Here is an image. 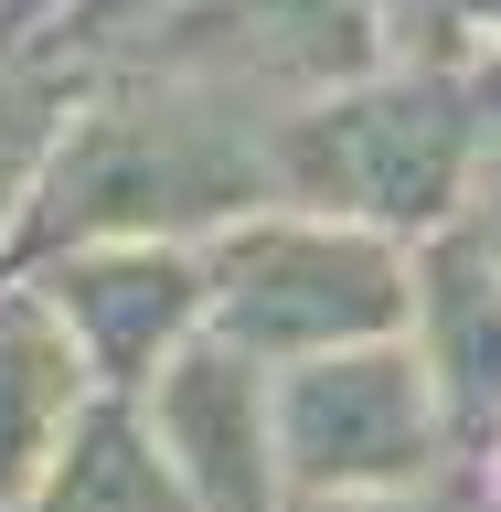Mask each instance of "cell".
Wrapping results in <instances>:
<instances>
[{
	"label": "cell",
	"mask_w": 501,
	"mask_h": 512,
	"mask_svg": "<svg viewBox=\"0 0 501 512\" xmlns=\"http://www.w3.org/2000/svg\"><path fill=\"white\" fill-rule=\"evenodd\" d=\"M43 288L96 395L139 406L192 342H203V246H75L43 267H11Z\"/></svg>",
	"instance_id": "cell-6"
},
{
	"label": "cell",
	"mask_w": 501,
	"mask_h": 512,
	"mask_svg": "<svg viewBox=\"0 0 501 512\" xmlns=\"http://www.w3.org/2000/svg\"><path fill=\"white\" fill-rule=\"evenodd\" d=\"M75 96H86V64L64 43H0V267L22 246V214L43 192V160H54Z\"/></svg>",
	"instance_id": "cell-11"
},
{
	"label": "cell",
	"mask_w": 501,
	"mask_h": 512,
	"mask_svg": "<svg viewBox=\"0 0 501 512\" xmlns=\"http://www.w3.org/2000/svg\"><path fill=\"white\" fill-rule=\"evenodd\" d=\"M96 406L86 363L64 342V320L43 310V288L0 267V512L32 502V480L54 470L64 427Z\"/></svg>",
	"instance_id": "cell-9"
},
{
	"label": "cell",
	"mask_w": 501,
	"mask_h": 512,
	"mask_svg": "<svg viewBox=\"0 0 501 512\" xmlns=\"http://www.w3.org/2000/svg\"><path fill=\"white\" fill-rule=\"evenodd\" d=\"M491 171H501L491 86H480V64L438 54V43H395L374 75H352L267 128V203L384 235L406 256L459 235Z\"/></svg>",
	"instance_id": "cell-2"
},
{
	"label": "cell",
	"mask_w": 501,
	"mask_h": 512,
	"mask_svg": "<svg viewBox=\"0 0 501 512\" xmlns=\"http://www.w3.org/2000/svg\"><path fill=\"white\" fill-rule=\"evenodd\" d=\"M384 54H395V0H171L107 64H150V75L214 86L278 128L288 107L374 75Z\"/></svg>",
	"instance_id": "cell-5"
},
{
	"label": "cell",
	"mask_w": 501,
	"mask_h": 512,
	"mask_svg": "<svg viewBox=\"0 0 501 512\" xmlns=\"http://www.w3.org/2000/svg\"><path fill=\"white\" fill-rule=\"evenodd\" d=\"M22 512H182V491H171V459H160L150 416L118 406V395H96V406L64 427L54 470L32 480Z\"/></svg>",
	"instance_id": "cell-10"
},
{
	"label": "cell",
	"mask_w": 501,
	"mask_h": 512,
	"mask_svg": "<svg viewBox=\"0 0 501 512\" xmlns=\"http://www.w3.org/2000/svg\"><path fill=\"white\" fill-rule=\"evenodd\" d=\"M182 512H288V470H278V374L224 352L214 331L139 395Z\"/></svg>",
	"instance_id": "cell-7"
},
{
	"label": "cell",
	"mask_w": 501,
	"mask_h": 512,
	"mask_svg": "<svg viewBox=\"0 0 501 512\" xmlns=\"http://www.w3.org/2000/svg\"><path fill=\"white\" fill-rule=\"evenodd\" d=\"M480 491H491V502H501V448H491V459H480Z\"/></svg>",
	"instance_id": "cell-15"
},
{
	"label": "cell",
	"mask_w": 501,
	"mask_h": 512,
	"mask_svg": "<svg viewBox=\"0 0 501 512\" xmlns=\"http://www.w3.org/2000/svg\"><path fill=\"white\" fill-rule=\"evenodd\" d=\"M416 363L438 384V416H448V459L480 470L501 448V256L480 246L470 224L416 246V320H406Z\"/></svg>",
	"instance_id": "cell-8"
},
{
	"label": "cell",
	"mask_w": 501,
	"mask_h": 512,
	"mask_svg": "<svg viewBox=\"0 0 501 512\" xmlns=\"http://www.w3.org/2000/svg\"><path fill=\"white\" fill-rule=\"evenodd\" d=\"M470 235H480V246L501 256V171H491V182H480V203H470Z\"/></svg>",
	"instance_id": "cell-14"
},
{
	"label": "cell",
	"mask_w": 501,
	"mask_h": 512,
	"mask_svg": "<svg viewBox=\"0 0 501 512\" xmlns=\"http://www.w3.org/2000/svg\"><path fill=\"white\" fill-rule=\"evenodd\" d=\"M288 512H501V502L480 491V470H448V480H427V491H374V502H288Z\"/></svg>",
	"instance_id": "cell-13"
},
{
	"label": "cell",
	"mask_w": 501,
	"mask_h": 512,
	"mask_svg": "<svg viewBox=\"0 0 501 512\" xmlns=\"http://www.w3.org/2000/svg\"><path fill=\"white\" fill-rule=\"evenodd\" d=\"M246 214H267V118L256 107L150 75V64H86V96L43 160L11 267H43L75 246H214Z\"/></svg>",
	"instance_id": "cell-1"
},
{
	"label": "cell",
	"mask_w": 501,
	"mask_h": 512,
	"mask_svg": "<svg viewBox=\"0 0 501 512\" xmlns=\"http://www.w3.org/2000/svg\"><path fill=\"white\" fill-rule=\"evenodd\" d=\"M406 320H416V256L384 235L267 203L203 246V331L267 374L363 342H406Z\"/></svg>",
	"instance_id": "cell-3"
},
{
	"label": "cell",
	"mask_w": 501,
	"mask_h": 512,
	"mask_svg": "<svg viewBox=\"0 0 501 512\" xmlns=\"http://www.w3.org/2000/svg\"><path fill=\"white\" fill-rule=\"evenodd\" d=\"M395 22H406V0H395Z\"/></svg>",
	"instance_id": "cell-17"
},
{
	"label": "cell",
	"mask_w": 501,
	"mask_h": 512,
	"mask_svg": "<svg viewBox=\"0 0 501 512\" xmlns=\"http://www.w3.org/2000/svg\"><path fill=\"white\" fill-rule=\"evenodd\" d=\"M480 86H491V128H501V64H480Z\"/></svg>",
	"instance_id": "cell-16"
},
{
	"label": "cell",
	"mask_w": 501,
	"mask_h": 512,
	"mask_svg": "<svg viewBox=\"0 0 501 512\" xmlns=\"http://www.w3.org/2000/svg\"><path fill=\"white\" fill-rule=\"evenodd\" d=\"M160 11H171V0H64V54H75V64H107L118 43H139Z\"/></svg>",
	"instance_id": "cell-12"
},
{
	"label": "cell",
	"mask_w": 501,
	"mask_h": 512,
	"mask_svg": "<svg viewBox=\"0 0 501 512\" xmlns=\"http://www.w3.org/2000/svg\"><path fill=\"white\" fill-rule=\"evenodd\" d=\"M278 470L288 502H374L448 480V416L416 342H363L278 374Z\"/></svg>",
	"instance_id": "cell-4"
}]
</instances>
